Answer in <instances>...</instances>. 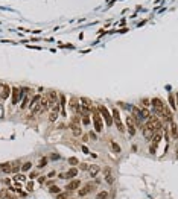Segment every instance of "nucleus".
<instances>
[{"instance_id":"nucleus-38","label":"nucleus","mask_w":178,"mask_h":199,"mask_svg":"<svg viewBox=\"0 0 178 199\" xmlns=\"http://www.w3.org/2000/svg\"><path fill=\"white\" fill-rule=\"evenodd\" d=\"M46 176H47V179H49V178H55V176H56V172H55V170H50Z\"/></svg>"},{"instance_id":"nucleus-5","label":"nucleus","mask_w":178,"mask_h":199,"mask_svg":"<svg viewBox=\"0 0 178 199\" xmlns=\"http://www.w3.org/2000/svg\"><path fill=\"white\" fill-rule=\"evenodd\" d=\"M126 131H128L130 135H136V132H137V125L134 122L133 116H126Z\"/></svg>"},{"instance_id":"nucleus-17","label":"nucleus","mask_w":178,"mask_h":199,"mask_svg":"<svg viewBox=\"0 0 178 199\" xmlns=\"http://www.w3.org/2000/svg\"><path fill=\"white\" fill-rule=\"evenodd\" d=\"M81 122L84 123V126H88L92 123V117H90V114L88 113H82V116H81Z\"/></svg>"},{"instance_id":"nucleus-7","label":"nucleus","mask_w":178,"mask_h":199,"mask_svg":"<svg viewBox=\"0 0 178 199\" xmlns=\"http://www.w3.org/2000/svg\"><path fill=\"white\" fill-rule=\"evenodd\" d=\"M81 107H82V113H92V110L94 108L93 102L88 99V97H81Z\"/></svg>"},{"instance_id":"nucleus-19","label":"nucleus","mask_w":178,"mask_h":199,"mask_svg":"<svg viewBox=\"0 0 178 199\" xmlns=\"http://www.w3.org/2000/svg\"><path fill=\"white\" fill-rule=\"evenodd\" d=\"M169 107H171V110L178 111L177 110V99H175V96L172 94V93H169Z\"/></svg>"},{"instance_id":"nucleus-35","label":"nucleus","mask_w":178,"mask_h":199,"mask_svg":"<svg viewBox=\"0 0 178 199\" xmlns=\"http://www.w3.org/2000/svg\"><path fill=\"white\" fill-rule=\"evenodd\" d=\"M26 189H28V192H29V193H31V192H34V181H29V182H28Z\"/></svg>"},{"instance_id":"nucleus-9","label":"nucleus","mask_w":178,"mask_h":199,"mask_svg":"<svg viewBox=\"0 0 178 199\" xmlns=\"http://www.w3.org/2000/svg\"><path fill=\"white\" fill-rule=\"evenodd\" d=\"M59 110H61V105H59V103H55L53 108H52V111L49 113V122H56L58 114H59Z\"/></svg>"},{"instance_id":"nucleus-26","label":"nucleus","mask_w":178,"mask_h":199,"mask_svg":"<svg viewBox=\"0 0 178 199\" xmlns=\"http://www.w3.org/2000/svg\"><path fill=\"white\" fill-rule=\"evenodd\" d=\"M32 161H26V163H23L21 164V172H23V173H24V172H28V170H31L32 169Z\"/></svg>"},{"instance_id":"nucleus-43","label":"nucleus","mask_w":178,"mask_h":199,"mask_svg":"<svg viewBox=\"0 0 178 199\" xmlns=\"http://www.w3.org/2000/svg\"><path fill=\"white\" fill-rule=\"evenodd\" d=\"M175 99H177V110H178V94L175 96Z\"/></svg>"},{"instance_id":"nucleus-18","label":"nucleus","mask_w":178,"mask_h":199,"mask_svg":"<svg viewBox=\"0 0 178 199\" xmlns=\"http://www.w3.org/2000/svg\"><path fill=\"white\" fill-rule=\"evenodd\" d=\"M11 170H12V163H2V164H0V172L11 173Z\"/></svg>"},{"instance_id":"nucleus-40","label":"nucleus","mask_w":178,"mask_h":199,"mask_svg":"<svg viewBox=\"0 0 178 199\" xmlns=\"http://www.w3.org/2000/svg\"><path fill=\"white\" fill-rule=\"evenodd\" d=\"M88 138H90V137H88V134H84V135H82V141H84V143H87Z\"/></svg>"},{"instance_id":"nucleus-28","label":"nucleus","mask_w":178,"mask_h":199,"mask_svg":"<svg viewBox=\"0 0 178 199\" xmlns=\"http://www.w3.org/2000/svg\"><path fill=\"white\" fill-rule=\"evenodd\" d=\"M2 196H5L6 199H18L15 195L11 193V190H3V192H2Z\"/></svg>"},{"instance_id":"nucleus-23","label":"nucleus","mask_w":178,"mask_h":199,"mask_svg":"<svg viewBox=\"0 0 178 199\" xmlns=\"http://www.w3.org/2000/svg\"><path fill=\"white\" fill-rule=\"evenodd\" d=\"M40 100H41V96H40V94L34 96V97L31 99V102H29V108H34L37 103H40Z\"/></svg>"},{"instance_id":"nucleus-44","label":"nucleus","mask_w":178,"mask_h":199,"mask_svg":"<svg viewBox=\"0 0 178 199\" xmlns=\"http://www.w3.org/2000/svg\"><path fill=\"white\" fill-rule=\"evenodd\" d=\"M0 91H2V84H0Z\"/></svg>"},{"instance_id":"nucleus-16","label":"nucleus","mask_w":178,"mask_h":199,"mask_svg":"<svg viewBox=\"0 0 178 199\" xmlns=\"http://www.w3.org/2000/svg\"><path fill=\"white\" fill-rule=\"evenodd\" d=\"M88 170H90V173H88V176H90V178H96V176H97V173L100 172V167L93 164V166H90V169H88Z\"/></svg>"},{"instance_id":"nucleus-39","label":"nucleus","mask_w":178,"mask_h":199,"mask_svg":"<svg viewBox=\"0 0 178 199\" xmlns=\"http://www.w3.org/2000/svg\"><path fill=\"white\" fill-rule=\"evenodd\" d=\"M14 179H15V181H21V179H23V175H21V173H17V175H14Z\"/></svg>"},{"instance_id":"nucleus-11","label":"nucleus","mask_w":178,"mask_h":199,"mask_svg":"<svg viewBox=\"0 0 178 199\" xmlns=\"http://www.w3.org/2000/svg\"><path fill=\"white\" fill-rule=\"evenodd\" d=\"M11 87L8 84H2V91H0V99L2 100H6L9 96H11Z\"/></svg>"},{"instance_id":"nucleus-2","label":"nucleus","mask_w":178,"mask_h":199,"mask_svg":"<svg viewBox=\"0 0 178 199\" xmlns=\"http://www.w3.org/2000/svg\"><path fill=\"white\" fill-rule=\"evenodd\" d=\"M111 114H113V122H114V125H116L117 131L123 134V132L126 131V126H125V125L122 123V120H120V113H119V110L114 108V110L111 111Z\"/></svg>"},{"instance_id":"nucleus-10","label":"nucleus","mask_w":178,"mask_h":199,"mask_svg":"<svg viewBox=\"0 0 178 199\" xmlns=\"http://www.w3.org/2000/svg\"><path fill=\"white\" fill-rule=\"evenodd\" d=\"M46 97H47V100H49L50 105H55V103L58 102V99H59L58 93H56L55 90H49V91H47V94H46Z\"/></svg>"},{"instance_id":"nucleus-20","label":"nucleus","mask_w":178,"mask_h":199,"mask_svg":"<svg viewBox=\"0 0 178 199\" xmlns=\"http://www.w3.org/2000/svg\"><path fill=\"white\" fill-rule=\"evenodd\" d=\"M110 146H111V151H113L114 154H120V152H122V148H120V146H119L116 141H114V140L110 141Z\"/></svg>"},{"instance_id":"nucleus-25","label":"nucleus","mask_w":178,"mask_h":199,"mask_svg":"<svg viewBox=\"0 0 178 199\" xmlns=\"http://www.w3.org/2000/svg\"><path fill=\"white\" fill-rule=\"evenodd\" d=\"M59 105H61V111H62V116H66V111H64V108H66V96L64 94H59Z\"/></svg>"},{"instance_id":"nucleus-13","label":"nucleus","mask_w":178,"mask_h":199,"mask_svg":"<svg viewBox=\"0 0 178 199\" xmlns=\"http://www.w3.org/2000/svg\"><path fill=\"white\" fill-rule=\"evenodd\" d=\"M69 128H70L72 134H73L75 137H81V135H82V129H81V126H79V125H75V123H72V122H70Z\"/></svg>"},{"instance_id":"nucleus-15","label":"nucleus","mask_w":178,"mask_h":199,"mask_svg":"<svg viewBox=\"0 0 178 199\" xmlns=\"http://www.w3.org/2000/svg\"><path fill=\"white\" fill-rule=\"evenodd\" d=\"M169 125H171V137L175 138V140H178V126H177V123L172 122Z\"/></svg>"},{"instance_id":"nucleus-41","label":"nucleus","mask_w":178,"mask_h":199,"mask_svg":"<svg viewBox=\"0 0 178 199\" xmlns=\"http://www.w3.org/2000/svg\"><path fill=\"white\" fill-rule=\"evenodd\" d=\"M82 151H84V154H88V149L85 148V146H82Z\"/></svg>"},{"instance_id":"nucleus-32","label":"nucleus","mask_w":178,"mask_h":199,"mask_svg":"<svg viewBox=\"0 0 178 199\" xmlns=\"http://www.w3.org/2000/svg\"><path fill=\"white\" fill-rule=\"evenodd\" d=\"M140 103H142V108H149L151 107V100L149 99H142Z\"/></svg>"},{"instance_id":"nucleus-30","label":"nucleus","mask_w":178,"mask_h":199,"mask_svg":"<svg viewBox=\"0 0 178 199\" xmlns=\"http://www.w3.org/2000/svg\"><path fill=\"white\" fill-rule=\"evenodd\" d=\"M70 193H72V192H67V190H66V192H61L59 195H56V199H67Z\"/></svg>"},{"instance_id":"nucleus-8","label":"nucleus","mask_w":178,"mask_h":199,"mask_svg":"<svg viewBox=\"0 0 178 199\" xmlns=\"http://www.w3.org/2000/svg\"><path fill=\"white\" fill-rule=\"evenodd\" d=\"M81 179H78V178H75V179H70L69 182H67V185H66V190L67 192H75V190H79L81 189Z\"/></svg>"},{"instance_id":"nucleus-1","label":"nucleus","mask_w":178,"mask_h":199,"mask_svg":"<svg viewBox=\"0 0 178 199\" xmlns=\"http://www.w3.org/2000/svg\"><path fill=\"white\" fill-rule=\"evenodd\" d=\"M92 122H93L94 131L97 132V134H100V132L104 131V119H102V116L99 114L97 108H93L92 110Z\"/></svg>"},{"instance_id":"nucleus-34","label":"nucleus","mask_w":178,"mask_h":199,"mask_svg":"<svg viewBox=\"0 0 178 199\" xmlns=\"http://www.w3.org/2000/svg\"><path fill=\"white\" fill-rule=\"evenodd\" d=\"M79 169L84 172V170H88V169H90V166H88L87 163H79Z\"/></svg>"},{"instance_id":"nucleus-14","label":"nucleus","mask_w":178,"mask_h":199,"mask_svg":"<svg viewBox=\"0 0 178 199\" xmlns=\"http://www.w3.org/2000/svg\"><path fill=\"white\" fill-rule=\"evenodd\" d=\"M104 175H105V181H107L108 184H113V182H114L113 172H111V169H110V167H105V169H104Z\"/></svg>"},{"instance_id":"nucleus-21","label":"nucleus","mask_w":178,"mask_h":199,"mask_svg":"<svg viewBox=\"0 0 178 199\" xmlns=\"http://www.w3.org/2000/svg\"><path fill=\"white\" fill-rule=\"evenodd\" d=\"M49 189V193H52V195H59L61 192H62V189L59 187V185H50V187H47Z\"/></svg>"},{"instance_id":"nucleus-33","label":"nucleus","mask_w":178,"mask_h":199,"mask_svg":"<svg viewBox=\"0 0 178 199\" xmlns=\"http://www.w3.org/2000/svg\"><path fill=\"white\" fill-rule=\"evenodd\" d=\"M38 176H40V173H38V172H35V170H32V172H31V173H29V179H31V181L37 179Z\"/></svg>"},{"instance_id":"nucleus-42","label":"nucleus","mask_w":178,"mask_h":199,"mask_svg":"<svg viewBox=\"0 0 178 199\" xmlns=\"http://www.w3.org/2000/svg\"><path fill=\"white\" fill-rule=\"evenodd\" d=\"M2 114H3V108H2V105H0V117H2Z\"/></svg>"},{"instance_id":"nucleus-31","label":"nucleus","mask_w":178,"mask_h":199,"mask_svg":"<svg viewBox=\"0 0 178 199\" xmlns=\"http://www.w3.org/2000/svg\"><path fill=\"white\" fill-rule=\"evenodd\" d=\"M72 123L79 125V123H81V116H79V114H75V116L72 117Z\"/></svg>"},{"instance_id":"nucleus-6","label":"nucleus","mask_w":178,"mask_h":199,"mask_svg":"<svg viewBox=\"0 0 178 199\" xmlns=\"http://www.w3.org/2000/svg\"><path fill=\"white\" fill-rule=\"evenodd\" d=\"M20 99H21L20 88L18 87H12V90H11V105H18Z\"/></svg>"},{"instance_id":"nucleus-12","label":"nucleus","mask_w":178,"mask_h":199,"mask_svg":"<svg viewBox=\"0 0 178 199\" xmlns=\"http://www.w3.org/2000/svg\"><path fill=\"white\" fill-rule=\"evenodd\" d=\"M78 169H76V167H70L67 172H66V173H64V179H75L76 176H78Z\"/></svg>"},{"instance_id":"nucleus-24","label":"nucleus","mask_w":178,"mask_h":199,"mask_svg":"<svg viewBox=\"0 0 178 199\" xmlns=\"http://www.w3.org/2000/svg\"><path fill=\"white\" fill-rule=\"evenodd\" d=\"M108 198H110V195L107 190H100L96 193V199H108Z\"/></svg>"},{"instance_id":"nucleus-36","label":"nucleus","mask_w":178,"mask_h":199,"mask_svg":"<svg viewBox=\"0 0 178 199\" xmlns=\"http://www.w3.org/2000/svg\"><path fill=\"white\" fill-rule=\"evenodd\" d=\"M88 137H90V138H93V140H97V132H96V131L88 132Z\"/></svg>"},{"instance_id":"nucleus-3","label":"nucleus","mask_w":178,"mask_h":199,"mask_svg":"<svg viewBox=\"0 0 178 199\" xmlns=\"http://www.w3.org/2000/svg\"><path fill=\"white\" fill-rule=\"evenodd\" d=\"M97 111H99V114H100V116H102L104 122H105L108 126L114 125V122H113V114L107 110V107H104V105H99V107H97Z\"/></svg>"},{"instance_id":"nucleus-45","label":"nucleus","mask_w":178,"mask_h":199,"mask_svg":"<svg viewBox=\"0 0 178 199\" xmlns=\"http://www.w3.org/2000/svg\"><path fill=\"white\" fill-rule=\"evenodd\" d=\"M67 199H75V198H67Z\"/></svg>"},{"instance_id":"nucleus-27","label":"nucleus","mask_w":178,"mask_h":199,"mask_svg":"<svg viewBox=\"0 0 178 199\" xmlns=\"http://www.w3.org/2000/svg\"><path fill=\"white\" fill-rule=\"evenodd\" d=\"M21 100H23V102H21V105H20V108H21V110H24V108H28V107H29V102H31V99L28 97V94H26V96H24V97H23Z\"/></svg>"},{"instance_id":"nucleus-29","label":"nucleus","mask_w":178,"mask_h":199,"mask_svg":"<svg viewBox=\"0 0 178 199\" xmlns=\"http://www.w3.org/2000/svg\"><path fill=\"white\" fill-rule=\"evenodd\" d=\"M69 164H70L72 167H75V166L79 164V160H78L76 157H70V158H69Z\"/></svg>"},{"instance_id":"nucleus-37","label":"nucleus","mask_w":178,"mask_h":199,"mask_svg":"<svg viewBox=\"0 0 178 199\" xmlns=\"http://www.w3.org/2000/svg\"><path fill=\"white\" fill-rule=\"evenodd\" d=\"M37 179H38V182H40V184H44L47 181V176L46 175H40V178H37Z\"/></svg>"},{"instance_id":"nucleus-4","label":"nucleus","mask_w":178,"mask_h":199,"mask_svg":"<svg viewBox=\"0 0 178 199\" xmlns=\"http://www.w3.org/2000/svg\"><path fill=\"white\" fill-rule=\"evenodd\" d=\"M69 107H70V110H73V111H75V114H79V116H82L81 100H79L78 97H72V99L69 100Z\"/></svg>"},{"instance_id":"nucleus-22","label":"nucleus","mask_w":178,"mask_h":199,"mask_svg":"<svg viewBox=\"0 0 178 199\" xmlns=\"http://www.w3.org/2000/svg\"><path fill=\"white\" fill-rule=\"evenodd\" d=\"M47 164H49V158H47V157H41L40 161H38V164H37V167H38V169H43V167H46Z\"/></svg>"}]
</instances>
